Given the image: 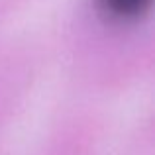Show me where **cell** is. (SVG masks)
Returning <instances> with one entry per match:
<instances>
[{"instance_id":"obj_1","label":"cell","mask_w":155,"mask_h":155,"mask_svg":"<svg viewBox=\"0 0 155 155\" xmlns=\"http://www.w3.org/2000/svg\"><path fill=\"white\" fill-rule=\"evenodd\" d=\"M151 0H100V6L112 20L132 22L147 12Z\"/></svg>"}]
</instances>
